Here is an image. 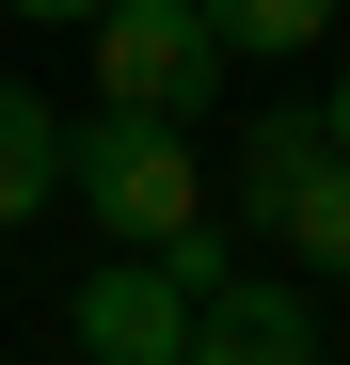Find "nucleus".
<instances>
[{
  "label": "nucleus",
  "mask_w": 350,
  "mask_h": 365,
  "mask_svg": "<svg viewBox=\"0 0 350 365\" xmlns=\"http://www.w3.org/2000/svg\"><path fill=\"white\" fill-rule=\"evenodd\" d=\"M64 191L111 238H175V222L207 207V175H191V128H175V111H111L96 96V128H64Z\"/></svg>",
  "instance_id": "obj_1"
},
{
  "label": "nucleus",
  "mask_w": 350,
  "mask_h": 365,
  "mask_svg": "<svg viewBox=\"0 0 350 365\" xmlns=\"http://www.w3.org/2000/svg\"><path fill=\"white\" fill-rule=\"evenodd\" d=\"M80 32H96V96L111 111H175V128H191V111L239 80L223 32H207V0H96Z\"/></svg>",
  "instance_id": "obj_2"
},
{
  "label": "nucleus",
  "mask_w": 350,
  "mask_h": 365,
  "mask_svg": "<svg viewBox=\"0 0 350 365\" xmlns=\"http://www.w3.org/2000/svg\"><path fill=\"white\" fill-rule=\"evenodd\" d=\"M64 349H96V365H175V349H191V286H175L144 238H111V255L80 270V302H64Z\"/></svg>",
  "instance_id": "obj_3"
},
{
  "label": "nucleus",
  "mask_w": 350,
  "mask_h": 365,
  "mask_svg": "<svg viewBox=\"0 0 350 365\" xmlns=\"http://www.w3.org/2000/svg\"><path fill=\"white\" fill-rule=\"evenodd\" d=\"M175 365H334V334H319V302H303V286L223 270V286L191 302V349H175Z\"/></svg>",
  "instance_id": "obj_4"
},
{
  "label": "nucleus",
  "mask_w": 350,
  "mask_h": 365,
  "mask_svg": "<svg viewBox=\"0 0 350 365\" xmlns=\"http://www.w3.org/2000/svg\"><path fill=\"white\" fill-rule=\"evenodd\" d=\"M48 191H64V111H48L32 80H0V238H16Z\"/></svg>",
  "instance_id": "obj_5"
},
{
  "label": "nucleus",
  "mask_w": 350,
  "mask_h": 365,
  "mask_svg": "<svg viewBox=\"0 0 350 365\" xmlns=\"http://www.w3.org/2000/svg\"><path fill=\"white\" fill-rule=\"evenodd\" d=\"M334 128H319V96L303 111H255V143H239V175H223V191H239V222H271L286 191H303V159H319Z\"/></svg>",
  "instance_id": "obj_6"
},
{
  "label": "nucleus",
  "mask_w": 350,
  "mask_h": 365,
  "mask_svg": "<svg viewBox=\"0 0 350 365\" xmlns=\"http://www.w3.org/2000/svg\"><path fill=\"white\" fill-rule=\"evenodd\" d=\"M255 238H286V255H303V270H350V159L319 143V159H303V191H286V207H271Z\"/></svg>",
  "instance_id": "obj_7"
},
{
  "label": "nucleus",
  "mask_w": 350,
  "mask_h": 365,
  "mask_svg": "<svg viewBox=\"0 0 350 365\" xmlns=\"http://www.w3.org/2000/svg\"><path fill=\"white\" fill-rule=\"evenodd\" d=\"M207 32H223V64H286L334 32V0H207Z\"/></svg>",
  "instance_id": "obj_8"
},
{
  "label": "nucleus",
  "mask_w": 350,
  "mask_h": 365,
  "mask_svg": "<svg viewBox=\"0 0 350 365\" xmlns=\"http://www.w3.org/2000/svg\"><path fill=\"white\" fill-rule=\"evenodd\" d=\"M0 16H32V32H80V16H96V0H0Z\"/></svg>",
  "instance_id": "obj_9"
},
{
  "label": "nucleus",
  "mask_w": 350,
  "mask_h": 365,
  "mask_svg": "<svg viewBox=\"0 0 350 365\" xmlns=\"http://www.w3.org/2000/svg\"><path fill=\"white\" fill-rule=\"evenodd\" d=\"M319 128H334V159H350V64H334V96H319Z\"/></svg>",
  "instance_id": "obj_10"
},
{
  "label": "nucleus",
  "mask_w": 350,
  "mask_h": 365,
  "mask_svg": "<svg viewBox=\"0 0 350 365\" xmlns=\"http://www.w3.org/2000/svg\"><path fill=\"white\" fill-rule=\"evenodd\" d=\"M64 365H96V349H64Z\"/></svg>",
  "instance_id": "obj_11"
}]
</instances>
